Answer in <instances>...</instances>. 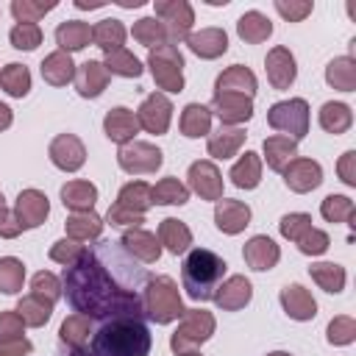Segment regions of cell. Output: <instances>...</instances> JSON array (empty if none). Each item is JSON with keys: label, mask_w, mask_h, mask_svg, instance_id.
<instances>
[{"label": "cell", "mask_w": 356, "mask_h": 356, "mask_svg": "<svg viewBox=\"0 0 356 356\" xmlns=\"http://www.w3.org/2000/svg\"><path fill=\"white\" fill-rule=\"evenodd\" d=\"M328 339L331 342H337V345H345V342H350L353 339V323L350 320H334L331 325H328Z\"/></svg>", "instance_id": "obj_51"}, {"label": "cell", "mask_w": 356, "mask_h": 356, "mask_svg": "<svg viewBox=\"0 0 356 356\" xmlns=\"http://www.w3.org/2000/svg\"><path fill=\"white\" fill-rule=\"evenodd\" d=\"M6 125H11V108L0 103V128H6Z\"/></svg>", "instance_id": "obj_59"}, {"label": "cell", "mask_w": 356, "mask_h": 356, "mask_svg": "<svg viewBox=\"0 0 356 356\" xmlns=\"http://www.w3.org/2000/svg\"><path fill=\"white\" fill-rule=\"evenodd\" d=\"M47 217V197L36 189H28L19 195L17 203V222L19 228H36L42 220Z\"/></svg>", "instance_id": "obj_9"}, {"label": "cell", "mask_w": 356, "mask_h": 356, "mask_svg": "<svg viewBox=\"0 0 356 356\" xmlns=\"http://www.w3.org/2000/svg\"><path fill=\"white\" fill-rule=\"evenodd\" d=\"M284 181H286V186L295 189V192H309V189L320 186V181H323V170H320L317 161H312V159H300V161H295L292 167L284 170Z\"/></svg>", "instance_id": "obj_8"}, {"label": "cell", "mask_w": 356, "mask_h": 356, "mask_svg": "<svg viewBox=\"0 0 356 356\" xmlns=\"http://www.w3.org/2000/svg\"><path fill=\"white\" fill-rule=\"evenodd\" d=\"M0 83L6 86L8 95L25 97L28 89H31V75H28V70H25L22 64H8V67L0 72Z\"/></svg>", "instance_id": "obj_29"}, {"label": "cell", "mask_w": 356, "mask_h": 356, "mask_svg": "<svg viewBox=\"0 0 356 356\" xmlns=\"http://www.w3.org/2000/svg\"><path fill=\"white\" fill-rule=\"evenodd\" d=\"M100 228H103V222H100V217L97 214H75V217H70L67 220V231L75 236V239H89V236H97L100 234Z\"/></svg>", "instance_id": "obj_40"}, {"label": "cell", "mask_w": 356, "mask_h": 356, "mask_svg": "<svg viewBox=\"0 0 356 356\" xmlns=\"http://www.w3.org/2000/svg\"><path fill=\"white\" fill-rule=\"evenodd\" d=\"M320 125L331 134H342L350 125V108L345 103H325L320 111Z\"/></svg>", "instance_id": "obj_32"}, {"label": "cell", "mask_w": 356, "mask_h": 356, "mask_svg": "<svg viewBox=\"0 0 356 356\" xmlns=\"http://www.w3.org/2000/svg\"><path fill=\"white\" fill-rule=\"evenodd\" d=\"M6 211V203H3V195H0V214Z\"/></svg>", "instance_id": "obj_61"}, {"label": "cell", "mask_w": 356, "mask_h": 356, "mask_svg": "<svg viewBox=\"0 0 356 356\" xmlns=\"http://www.w3.org/2000/svg\"><path fill=\"white\" fill-rule=\"evenodd\" d=\"M189 184L203 197H220V175L209 161H197L189 167Z\"/></svg>", "instance_id": "obj_17"}, {"label": "cell", "mask_w": 356, "mask_h": 356, "mask_svg": "<svg viewBox=\"0 0 356 356\" xmlns=\"http://www.w3.org/2000/svg\"><path fill=\"white\" fill-rule=\"evenodd\" d=\"M33 295H47V300L53 303L56 298H58V281H56V275H50V273H36L33 275Z\"/></svg>", "instance_id": "obj_50"}, {"label": "cell", "mask_w": 356, "mask_h": 356, "mask_svg": "<svg viewBox=\"0 0 356 356\" xmlns=\"http://www.w3.org/2000/svg\"><path fill=\"white\" fill-rule=\"evenodd\" d=\"M108 220H111L114 225H139V222H142V214L128 211V209H122V206H114V209H108Z\"/></svg>", "instance_id": "obj_53"}, {"label": "cell", "mask_w": 356, "mask_h": 356, "mask_svg": "<svg viewBox=\"0 0 356 356\" xmlns=\"http://www.w3.org/2000/svg\"><path fill=\"white\" fill-rule=\"evenodd\" d=\"M120 159V167L128 170V172H153L156 167H161V150L150 147V145H142V142H134L128 147H122L117 153Z\"/></svg>", "instance_id": "obj_6"}, {"label": "cell", "mask_w": 356, "mask_h": 356, "mask_svg": "<svg viewBox=\"0 0 356 356\" xmlns=\"http://www.w3.org/2000/svg\"><path fill=\"white\" fill-rule=\"evenodd\" d=\"M267 122H270L275 131H289L295 139H303V136H306V128H309V106H306V100H300V97L275 103V106L267 111Z\"/></svg>", "instance_id": "obj_4"}, {"label": "cell", "mask_w": 356, "mask_h": 356, "mask_svg": "<svg viewBox=\"0 0 356 356\" xmlns=\"http://www.w3.org/2000/svg\"><path fill=\"white\" fill-rule=\"evenodd\" d=\"M264 153H267V164L278 172L286 170V164L295 159V142L286 136H270L264 139Z\"/></svg>", "instance_id": "obj_24"}, {"label": "cell", "mask_w": 356, "mask_h": 356, "mask_svg": "<svg viewBox=\"0 0 356 356\" xmlns=\"http://www.w3.org/2000/svg\"><path fill=\"white\" fill-rule=\"evenodd\" d=\"M245 261L253 267V270H270L275 261H278V248L273 239L267 236H253L248 245H245Z\"/></svg>", "instance_id": "obj_15"}, {"label": "cell", "mask_w": 356, "mask_h": 356, "mask_svg": "<svg viewBox=\"0 0 356 356\" xmlns=\"http://www.w3.org/2000/svg\"><path fill=\"white\" fill-rule=\"evenodd\" d=\"M150 197H153V203H178L181 206V203H186L189 192L175 178H164L161 184H156V189H150Z\"/></svg>", "instance_id": "obj_38"}, {"label": "cell", "mask_w": 356, "mask_h": 356, "mask_svg": "<svg viewBox=\"0 0 356 356\" xmlns=\"http://www.w3.org/2000/svg\"><path fill=\"white\" fill-rule=\"evenodd\" d=\"M214 111L220 114V120L222 122H236V120H250V114H253V108H250V100H245V97H236V95H231V92H220V95H214Z\"/></svg>", "instance_id": "obj_16"}, {"label": "cell", "mask_w": 356, "mask_h": 356, "mask_svg": "<svg viewBox=\"0 0 356 356\" xmlns=\"http://www.w3.org/2000/svg\"><path fill=\"white\" fill-rule=\"evenodd\" d=\"M225 267L228 264L222 261V256H217L209 248L189 250L181 264V281H184L186 295L192 300H211L222 286Z\"/></svg>", "instance_id": "obj_3"}, {"label": "cell", "mask_w": 356, "mask_h": 356, "mask_svg": "<svg viewBox=\"0 0 356 356\" xmlns=\"http://www.w3.org/2000/svg\"><path fill=\"white\" fill-rule=\"evenodd\" d=\"M67 245H70L67 239H64V242H58V245L50 250V256H53V259H58V261H64V264H72L83 245H75V242H72V248H67Z\"/></svg>", "instance_id": "obj_54"}, {"label": "cell", "mask_w": 356, "mask_h": 356, "mask_svg": "<svg viewBox=\"0 0 356 356\" xmlns=\"http://www.w3.org/2000/svg\"><path fill=\"white\" fill-rule=\"evenodd\" d=\"M222 292H217L214 295V300L220 303V306H225V309H239V306H245L248 300H250V284L245 281V278H231L225 286H220Z\"/></svg>", "instance_id": "obj_26"}, {"label": "cell", "mask_w": 356, "mask_h": 356, "mask_svg": "<svg viewBox=\"0 0 356 356\" xmlns=\"http://www.w3.org/2000/svg\"><path fill=\"white\" fill-rule=\"evenodd\" d=\"M106 81H108V70L100 61H86L75 78V86L83 97H97L106 89Z\"/></svg>", "instance_id": "obj_14"}, {"label": "cell", "mask_w": 356, "mask_h": 356, "mask_svg": "<svg viewBox=\"0 0 356 356\" xmlns=\"http://www.w3.org/2000/svg\"><path fill=\"white\" fill-rule=\"evenodd\" d=\"M220 92H245L248 97L256 92V78H253V72L250 70H245V67H231L228 72H222L220 78H217V95Z\"/></svg>", "instance_id": "obj_19"}, {"label": "cell", "mask_w": 356, "mask_h": 356, "mask_svg": "<svg viewBox=\"0 0 356 356\" xmlns=\"http://www.w3.org/2000/svg\"><path fill=\"white\" fill-rule=\"evenodd\" d=\"M17 312H19V317H22L25 323H31V325H42V323H47V317H50V303H42V298L33 295V298L19 300Z\"/></svg>", "instance_id": "obj_41"}, {"label": "cell", "mask_w": 356, "mask_h": 356, "mask_svg": "<svg viewBox=\"0 0 356 356\" xmlns=\"http://www.w3.org/2000/svg\"><path fill=\"white\" fill-rule=\"evenodd\" d=\"M89 39H92V28H89L86 22H78V19L61 22L58 31H56V42H58L64 50H81Z\"/></svg>", "instance_id": "obj_22"}, {"label": "cell", "mask_w": 356, "mask_h": 356, "mask_svg": "<svg viewBox=\"0 0 356 356\" xmlns=\"http://www.w3.org/2000/svg\"><path fill=\"white\" fill-rule=\"evenodd\" d=\"M181 128H184V136H203L209 134V108L206 106H186L184 108V117H181Z\"/></svg>", "instance_id": "obj_33"}, {"label": "cell", "mask_w": 356, "mask_h": 356, "mask_svg": "<svg viewBox=\"0 0 356 356\" xmlns=\"http://www.w3.org/2000/svg\"><path fill=\"white\" fill-rule=\"evenodd\" d=\"M170 111H172V106H170V100L164 95H150L142 103L136 122H142L150 134H164L167 125H170Z\"/></svg>", "instance_id": "obj_7"}, {"label": "cell", "mask_w": 356, "mask_h": 356, "mask_svg": "<svg viewBox=\"0 0 356 356\" xmlns=\"http://www.w3.org/2000/svg\"><path fill=\"white\" fill-rule=\"evenodd\" d=\"M312 275H314V281L325 292H339L342 284H345V270L339 264H314L312 267Z\"/></svg>", "instance_id": "obj_39"}, {"label": "cell", "mask_w": 356, "mask_h": 356, "mask_svg": "<svg viewBox=\"0 0 356 356\" xmlns=\"http://www.w3.org/2000/svg\"><path fill=\"white\" fill-rule=\"evenodd\" d=\"M61 197H64V206H70V209H92L97 200V189L92 184L75 181L61 189Z\"/></svg>", "instance_id": "obj_28"}, {"label": "cell", "mask_w": 356, "mask_h": 356, "mask_svg": "<svg viewBox=\"0 0 356 356\" xmlns=\"http://www.w3.org/2000/svg\"><path fill=\"white\" fill-rule=\"evenodd\" d=\"M181 64H184V58H181V53L172 44H161L159 50L150 53L153 78L164 89H170V92H181V86H184V81H181Z\"/></svg>", "instance_id": "obj_5"}, {"label": "cell", "mask_w": 356, "mask_h": 356, "mask_svg": "<svg viewBox=\"0 0 356 356\" xmlns=\"http://www.w3.org/2000/svg\"><path fill=\"white\" fill-rule=\"evenodd\" d=\"M134 256H142L145 261H153V259H159V245H156V236H150V234H142V231H131V234H125L122 239H120Z\"/></svg>", "instance_id": "obj_34"}, {"label": "cell", "mask_w": 356, "mask_h": 356, "mask_svg": "<svg viewBox=\"0 0 356 356\" xmlns=\"http://www.w3.org/2000/svg\"><path fill=\"white\" fill-rule=\"evenodd\" d=\"M214 220H217V228L225 231V234H236L248 225L250 220V209L245 203H236V200H220L217 203V211H214Z\"/></svg>", "instance_id": "obj_12"}, {"label": "cell", "mask_w": 356, "mask_h": 356, "mask_svg": "<svg viewBox=\"0 0 356 356\" xmlns=\"http://www.w3.org/2000/svg\"><path fill=\"white\" fill-rule=\"evenodd\" d=\"M353 159H356V153L350 150V153H345V159H342V164H339V170H342V181L345 184H356V178H353V170H350V164H353Z\"/></svg>", "instance_id": "obj_57"}, {"label": "cell", "mask_w": 356, "mask_h": 356, "mask_svg": "<svg viewBox=\"0 0 356 356\" xmlns=\"http://www.w3.org/2000/svg\"><path fill=\"white\" fill-rule=\"evenodd\" d=\"M156 14L170 22L167 39H181L192 25V8L186 3H156Z\"/></svg>", "instance_id": "obj_13"}, {"label": "cell", "mask_w": 356, "mask_h": 356, "mask_svg": "<svg viewBox=\"0 0 356 356\" xmlns=\"http://www.w3.org/2000/svg\"><path fill=\"white\" fill-rule=\"evenodd\" d=\"M150 203H153V197H150V186H147V184H128V186H122L120 200H117V206H122V209H128V211L136 209V214H139L142 209H147Z\"/></svg>", "instance_id": "obj_36"}, {"label": "cell", "mask_w": 356, "mask_h": 356, "mask_svg": "<svg viewBox=\"0 0 356 356\" xmlns=\"http://www.w3.org/2000/svg\"><path fill=\"white\" fill-rule=\"evenodd\" d=\"M72 72L75 70H72V61H70L67 53H53V56H47L42 61V78L50 81V83H56V86L67 83L72 78Z\"/></svg>", "instance_id": "obj_25"}, {"label": "cell", "mask_w": 356, "mask_h": 356, "mask_svg": "<svg viewBox=\"0 0 356 356\" xmlns=\"http://www.w3.org/2000/svg\"><path fill=\"white\" fill-rule=\"evenodd\" d=\"M298 248H300V253H306V256L325 253V248H328V236H325L323 231H317V228H309V231L298 239Z\"/></svg>", "instance_id": "obj_49"}, {"label": "cell", "mask_w": 356, "mask_h": 356, "mask_svg": "<svg viewBox=\"0 0 356 356\" xmlns=\"http://www.w3.org/2000/svg\"><path fill=\"white\" fill-rule=\"evenodd\" d=\"M31 350V345L28 342H17L11 350L6 348V345H0V356H22V353H28Z\"/></svg>", "instance_id": "obj_58"}, {"label": "cell", "mask_w": 356, "mask_h": 356, "mask_svg": "<svg viewBox=\"0 0 356 356\" xmlns=\"http://www.w3.org/2000/svg\"><path fill=\"white\" fill-rule=\"evenodd\" d=\"M267 75L275 89H286L295 81V58L286 47H275L267 56Z\"/></svg>", "instance_id": "obj_11"}, {"label": "cell", "mask_w": 356, "mask_h": 356, "mask_svg": "<svg viewBox=\"0 0 356 356\" xmlns=\"http://www.w3.org/2000/svg\"><path fill=\"white\" fill-rule=\"evenodd\" d=\"M270 356H289V353H270Z\"/></svg>", "instance_id": "obj_62"}, {"label": "cell", "mask_w": 356, "mask_h": 356, "mask_svg": "<svg viewBox=\"0 0 356 356\" xmlns=\"http://www.w3.org/2000/svg\"><path fill=\"white\" fill-rule=\"evenodd\" d=\"M231 181L242 189H253L259 184V159H256V153H245L242 161H236L231 167Z\"/></svg>", "instance_id": "obj_30"}, {"label": "cell", "mask_w": 356, "mask_h": 356, "mask_svg": "<svg viewBox=\"0 0 356 356\" xmlns=\"http://www.w3.org/2000/svg\"><path fill=\"white\" fill-rule=\"evenodd\" d=\"M320 211H323V217L328 222H342V220H350L353 217V203L348 197H342V195H328L323 200V209Z\"/></svg>", "instance_id": "obj_42"}, {"label": "cell", "mask_w": 356, "mask_h": 356, "mask_svg": "<svg viewBox=\"0 0 356 356\" xmlns=\"http://www.w3.org/2000/svg\"><path fill=\"white\" fill-rule=\"evenodd\" d=\"M134 36L142 44H153V42H164L167 39V28L159 19H153V17H145V19H139L134 25Z\"/></svg>", "instance_id": "obj_47"}, {"label": "cell", "mask_w": 356, "mask_h": 356, "mask_svg": "<svg viewBox=\"0 0 356 356\" xmlns=\"http://www.w3.org/2000/svg\"><path fill=\"white\" fill-rule=\"evenodd\" d=\"M22 264L17 259H0V289L6 295L17 292L22 286Z\"/></svg>", "instance_id": "obj_44"}, {"label": "cell", "mask_w": 356, "mask_h": 356, "mask_svg": "<svg viewBox=\"0 0 356 356\" xmlns=\"http://www.w3.org/2000/svg\"><path fill=\"white\" fill-rule=\"evenodd\" d=\"M325 78H328V83H334L337 89L350 92V89H353V67H350V58H337V61H331Z\"/></svg>", "instance_id": "obj_43"}, {"label": "cell", "mask_w": 356, "mask_h": 356, "mask_svg": "<svg viewBox=\"0 0 356 356\" xmlns=\"http://www.w3.org/2000/svg\"><path fill=\"white\" fill-rule=\"evenodd\" d=\"M0 234L3 236H17L19 234V222H17L14 214H8V211L0 214Z\"/></svg>", "instance_id": "obj_56"}, {"label": "cell", "mask_w": 356, "mask_h": 356, "mask_svg": "<svg viewBox=\"0 0 356 356\" xmlns=\"http://www.w3.org/2000/svg\"><path fill=\"white\" fill-rule=\"evenodd\" d=\"M312 228V217L309 214H286L284 220H281V234L286 236V239H300L306 231Z\"/></svg>", "instance_id": "obj_48"}, {"label": "cell", "mask_w": 356, "mask_h": 356, "mask_svg": "<svg viewBox=\"0 0 356 356\" xmlns=\"http://www.w3.org/2000/svg\"><path fill=\"white\" fill-rule=\"evenodd\" d=\"M83 145L72 136V134H64V136H58L53 145H50V159H53V164L56 167H61V170H78L81 164H83Z\"/></svg>", "instance_id": "obj_10"}, {"label": "cell", "mask_w": 356, "mask_h": 356, "mask_svg": "<svg viewBox=\"0 0 356 356\" xmlns=\"http://www.w3.org/2000/svg\"><path fill=\"white\" fill-rule=\"evenodd\" d=\"M136 117L128 111V108H111L108 117H106V136L114 139V142H125L136 134Z\"/></svg>", "instance_id": "obj_20"}, {"label": "cell", "mask_w": 356, "mask_h": 356, "mask_svg": "<svg viewBox=\"0 0 356 356\" xmlns=\"http://www.w3.org/2000/svg\"><path fill=\"white\" fill-rule=\"evenodd\" d=\"M147 284V267H142V261L120 239L83 245L61 275V289L72 312L100 323L120 314L145 317Z\"/></svg>", "instance_id": "obj_1"}, {"label": "cell", "mask_w": 356, "mask_h": 356, "mask_svg": "<svg viewBox=\"0 0 356 356\" xmlns=\"http://www.w3.org/2000/svg\"><path fill=\"white\" fill-rule=\"evenodd\" d=\"M19 337V323L14 314H0V342H8Z\"/></svg>", "instance_id": "obj_55"}, {"label": "cell", "mask_w": 356, "mask_h": 356, "mask_svg": "<svg viewBox=\"0 0 356 356\" xmlns=\"http://www.w3.org/2000/svg\"><path fill=\"white\" fill-rule=\"evenodd\" d=\"M42 42V31L33 22H19L11 28V44L17 50H33Z\"/></svg>", "instance_id": "obj_45"}, {"label": "cell", "mask_w": 356, "mask_h": 356, "mask_svg": "<svg viewBox=\"0 0 356 356\" xmlns=\"http://www.w3.org/2000/svg\"><path fill=\"white\" fill-rule=\"evenodd\" d=\"M242 142V131L239 128H220L217 136L209 139V153L217 159H228Z\"/></svg>", "instance_id": "obj_35"}, {"label": "cell", "mask_w": 356, "mask_h": 356, "mask_svg": "<svg viewBox=\"0 0 356 356\" xmlns=\"http://www.w3.org/2000/svg\"><path fill=\"white\" fill-rule=\"evenodd\" d=\"M150 345L153 339L145 317L120 314L97 325L92 337V356H147Z\"/></svg>", "instance_id": "obj_2"}, {"label": "cell", "mask_w": 356, "mask_h": 356, "mask_svg": "<svg viewBox=\"0 0 356 356\" xmlns=\"http://www.w3.org/2000/svg\"><path fill=\"white\" fill-rule=\"evenodd\" d=\"M189 47H192V53H197V56H203V58H214V56L225 53L228 39H225L222 31H214V28H211V31H200V33L189 36Z\"/></svg>", "instance_id": "obj_21"}, {"label": "cell", "mask_w": 356, "mask_h": 356, "mask_svg": "<svg viewBox=\"0 0 356 356\" xmlns=\"http://www.w3.org/2000/svg\"><path fill=\"white\" fill-rule=\"evenodd\" d=\"M92 39L97 42V47L111 53V50H120V44L125 42V28H122L120 19H100L92 28Z\"/></svg>", "instance_id": "obj_23"}, {"label": "cell", "mask_w": 356, "mask_h": 356, "mask_svg": "<svg viewBox=\"0 0 356 356\" xmlns=\"http://www.w3.org/2000/svg\"><path fill=\"white\" fill-rule=\"evenodd\" d=\"M103 67H106L108 72H114V75H125V78H136V75H142V64H139L131 53H125L122 47L106 53V64H103Z\"/></svg>", "instance_id": "obj_31"}, {"label": "cell", "mask_w": 356, "mask_h": 356, "mask_svg": "<svg viewBox=\"0 0 356 356\" xmlns=\"http://www.w3.org/2000/svg\"><path fill=\"white\" fill-rule=\"evenodd\" d=\"M275 8H278L289 22H298V19H303V17L312 11V3H284V0H278Z\"/></svg>", "instance_id": "obj_52"}, {"label": "cell", "mask_w": 356, "mask_h": 356, "mask_svg": "<svg viewBox=\"0 0 356 356\" xmlns=\"http://www.w3.org/2000/svg\"><path fill=\"white\" fill-rule=\"evenodd\" d=\"M56 356H89V353H83L81 348H67V350H58Z\"/></svg>", "instance_id": "obj_60"}, {"label": "cell", "mask_w": 356, "mask_h": 356, "mask_svg": "<svg viewBox=\"0 0 356 356\" xmlns=\"http://www.w3.org/2000/svg\"><path fill=\"white\" fill-rule=\"evenodd\" d=\"M236 28H239V36L248 39V42H261V39H267V36L273 33L270 19L261 17L259 11H248V14L236 22Z\"/></svg>", "instance_id": "obj_27"}, {"label": "cell", "mask_w": 356, "mask_h": 356, "mask_svg": "<svg viewBox=\"0 0 356 356\" xmlns=\"http://www.w3.org/2000/svg\"><path fill=\"white\" fill-rule=\"evenodd\" d=\"M281 300H284V309H286V314L289 317H295V320H312L314 317V300L303 292V286H298V284H292V286H286L284 292H281Z\"/></svg>", "instance_id": "obj_18"}, {"label": "cell", "mask_w": 356, "mask_h": 356, "mask_svg": "<svg viewBox=\"0 0 356 356\" xmlns=\"http://www.w3.org/2000/svg\"><path fill=\"white\" fill-rule=\"evenodd\" d=\"M161 239L167 242V248H170V253H184L186 248H189V231L178 222V220H164L161 222Z\"/></svg>", "instance_id": "obj_37"}, {"label": "cell", "mask_w": 356, "mask_h": 356, "mask_svg": "<svg viewBox=\"0 0 356 356\" xmlns=\"http://www.w3.org/2000/svg\"><path fill=\"white\" fill-rule=\"evenodd\" d=\"M56 3H31V0H14L11 3V14L19 19V22H36L44 11H53Z\"/></svg>", "instance_id": "obj_46"}]
</instances>
